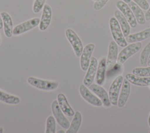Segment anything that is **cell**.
<instances>
[{
	"label": "cell",
	"instance_id": "cell-1",
	"mask_svg": "<svg viewBox=\"0 0 150 133\" xmlns=\"http://www.w3.org/2000/svg\"><path fill=\"white\" fill-rule=\"evenodd\" d=\"M110 28L114 40L120 47H125L127 42L123 35L121 26L115 17H111L109 20Z\"/></svg>",
	"mask_w": 150,
	"mask_h": 133
},
{
	"label": "cell",
	"instance_id": "cell-2",
	"mask_svg": "<svg viewBox=\"0 0 150 133\" xmlns=\"http://www.w3.org/2000/svg\"><path fill=\"white\" fill-rule=\"evenodd\" d=\"M27 81L32 86L44 91H53L59 86L57 81L42 80L33 76L29 77Z\"/></svg>",
	"mask_w": 150,
	"mask_h": 133
},
{
	"label": "cell",
	"instance_id": "cell-3",
	"mask_svg": "<svg viewBox=\"0 0 150 133\" xmlns=\"http://www.w3.org/2000/svg\"><path fill=\"white\" fill-rule=\"evenodd\" d=\"M141 47L142 43L141 42L131 43L129 45H127L119 53L117 59L118 63L120 64L124 63L129 57L138 52Z\"/></svg>",
	"mask_w": 150,
	"mask_h": 133
},
{
	"label": "cell",
	"instance_id": "cell-4",
	"mask_svg": "<svg viewBox=\"0 0 150 133\" xmlns=\"http://www.w3.org/2000/svg\"><path fill=\"white\" fill-rule=\"evenodd\" d=\"M67 39L70 43L74 52L77 57H80L83 50V45L81 40L74 30L68 28L65 31Z\"/></svg>",
	"mask_w": 150,
	"mask_h": 133
},
{
	"label": "cell",
	"instance_id": "cell-5",
	"mask_svg": "<svg viewBox=\"0 0 150 133\" xmlns=\"http://www.w3.org/2000/svg\"><path fill=\"white\" fill-rule=\"evenodd\" d=\"M123 80V76L122 75H118L114 79L110 85L108 91V96L110 102L113 105H117L118 95L120 89L122 87Z\"/></svg>",
	"mask_w": 150,
	"mask_h": 133
},
{
	"label": "cell",
	"instance_id": "cell-6",
	"mask_svg": "<svg viewBox=\"0 0 150 133\" xmlns=\"http://www.w3.org/2000/svg\"><path fill=\"white\" fill-rule=\"evenodd\" d=\"M51 109L53 115L59 125L64 129H68L70 123L60 109L57 100H55L53 101L51 105Z\"/></svg>",
	"mask_w": 150,
	"mask_h": 133
},
{
	"label": "cell",
	"instance_id": "cell-7",
	"mask_svg": "<svg viewBox=\"0 0 150 133\" xmlns=\"http://www.w3.org/2000/svg\"><path fill=\"white\" fill-rule=\"evenodd\" d=\"M40 19L39 18H33L25 21L13 28V35L18 36L24 33L39 25Z\"/></svg>",
	"mask_w": 150,
	"mask_h": 133
},
{
	"label": "cell",
	"instance_id": "cell-8",
	"mask_svg": "<svg viewBox=\"0 0 150 133\" xmlns=\"http://www.w3.org/2000/svg\"><path fill=\"white\" fill-rule=\"evenodd\" d=\"M115 6L127 19L130 26L133 28H135L137 25V22L129 5L123 1H118L115 2Z\"/></svg>",
	"mask_w": 150,
	"mask_h": 133
},
{
	"label": "cell",
	"instance_id": "cell-9",
	"mask_svg": "<svg viewBox=\"0 0 150 133\" xmlns=\"http://www.w3.org/2000/svg\"><path fill=\"white\" fill-rule=\"evenodd\" d=\"M79 93L82 98L89 104L96 107H101L103 105L102 101L97 96L92 93L90 90L83 83L79 87Z\"/></svg>",
	"mask_w": 150,
	"mask_h": 133
},
{
	"label": "cell",
	"instance_id": "cell-10",
	"mask_svg": "<svg viewBox=\"0 0 150 133\" xmlns=\"http://www.w3.org/2000/svg\"><path fill=\"white\" fill-rule=\"evenodd\" d=\"M118 56V47L117 43L114 41L112 40L110 42L108 46V56L106 60L107 70H110L114 67L117 61Z\"/></svg>",
	"mask_w": 150,
	"mask_h": 133
},
{
	"label": "cell",
	"instance_id": "cell-11",
	"mask_svg": "<svg viewBox=\"0 0 150 133\" xmlns=\"http://www.w3.org/2000/svg\"><path fill=\"white\" fill-rule=\"evenodd\" d=\"M95 48L94 43H88L85 46L80 56V67L83 71H87L91 58V55Z\"/></svg>",
	"mask_w": 150,
	"mask_h": 133
},
{
	"label": "cell",
	"instance_id": "cell-12",
	"mask_svg": "<svg viewBox=\"0 0 150 133\" xmlns=\"http://www.w3.org/2000/svg\"><path fill=\"white\" fill-rule=\"evenodd\" d=\"M89 89L93 92L103 102V104L105 107H110L112 105L106 90L101 86L97 83H92L88 86Z\"/></svg>",
	"mask_w": 150,
	"mask_h": 133
},
{
	"label": "cell",
	"instance_id": "cell-13",
	"mask_svg": "<svg viewBox=\"0 0 150 133\" xmlns=\"http://www.w3.org/2000/svg\"><path fill=\"white\" fill-rule=\"evenodd\" d=\"M98 67V60L97 59L93 56L91 58L89 66L87 70V73L84 77L83 83L87 87L91 85L96 76V72Z\"/></svg>",
	"mask_w": 150,
	"mask_h": 133
},
{
	"label": "cell",
	"instance_id": "cell-14",
	"mask_svg": "<svg viewBox=\"0 0 150 133\" xmlns=\"http://www.w3.org/2000/svg\"><path fill=\"white\" fill-rule=\"evenodd\" d=\"M52 15V11L50 6L48 4H45L39 25V28L40 30L44 31L47 29L51 22Z\"/></svg>",
	"mask_w": 150,
	"mask_h": 133
},
{
	"label": "cell",
	"instance_id": "cell-15",
	"mask_svg": "<svg viewBox=\"0 0 150 133\" xmlns=\"http://www.w3.org/2000/svg\"><path fill=\"white\" fill-rule=\"evenodd\" d=\"M131 92V83L124 79L120 94L118 96L117 105L119 108H122L126 104Z\"/></svg>",
	"mask_w": 150,
	"mask_h": 133
},
{
	"label": "cell",
	"instance_id": "cell-16",
	"mask_svg": "<svg viewBox=\"0 0 150 133\" xmlns=\"http://www.w3.org/2000/svg\"><path fill=\"white\" fill-rule=\"evenodd\" d=\"M57 100L60 109L66 116L71 117L74 115V110L69 104L66 96L63 93H60L57 94Z\"/></svg>",
	"mask_w": 150,
	"mask_h": 133
},
{
	"label": "cell",
	"instance_id": "cell-17",
	"mask_svg": "<svg viewBox=\"0 0 150 133\" xmlns=\"http://www.w3.org/2000/svg\"><path fill=\"white\" fill-rule=\"evenodd\" d=\"M125 79L135 86L145 87L150 85V77H141L128 73L125 75Z\"/></svg>",
	"mask_w": 150,
	"mask_h": 133
},
{
	"label": "cell",
	"instance_id": "cell-18",
	"mask_svg": "<svg viewBox=\"0 0 150 133\" xmlns=\"http://www.w3.org/2000/svg\"><path fill=\"white\" fill-rule=\"evenodd\" d=\"M106 60L107 59L103 57L100 59L98 63V67L96 76V81L97 84L101 86L103 85L105 82V72L107 70Z\"/></svg>",
	"mask_w": 150,
	"mask_h": 133
},
{
	"label": "cell",
	"instance_id": "cell-19",
	"mask_svg": "<svg viewBox=\"0 0 150 133\" xmlns=\"http://www.w3.org/2000/svg\"><path fill=\"white\" fill-rule=\"evenodd\" d=\"M150 37V28H146L142 31L132 33L125 37L127 43H134L141 42Z\"/></svg>",
	"mask_w": 150,
	"mask_h": 133
},
{
	"label": "cell",
	"instance_id": "cell-20",
	"mask_svg": "<svg viewBox=\"0 0 150 133\" xmlns=\"http://www.w3.org/2000/svg\"><path fill=\"white\" fill-rule=\"evenodd\" d=\"M1 13L3 21V27L5 35L7 37H11L13 35V29L12 18L9 14L6 12H2Z\"/></svg>",
	"mask_w": 150,
	"mask_h": 133
},
{
	"label": "cell",
	"instance_id": "cell-21",
	"mask_svg": "<svg viewBox=\"0 0 150 133\" xmlns=\"http://www.w3.org/2000/svg\"><path fill=\"white\" fill-rule=\"evenodd\" d=\"M114 16L117 19L121 26V28L122 29L124 37H127L128 35H129L130 29H131V26L128 21L127 20V19L124 16V15L119 9H116L114 11Z\"/></svg>",
	"mask_w": 150,
	"mask_h": 133
},
{
	"label": "cell",
	"instance_id": "cell-22",
	"mask_svg": "<svg viewBox=\"0 0 150 133\" xmlns=\"http://www.w3.org/2000/svg\"><path fill=\"white\" fill-rule=\"evenodd\" d=\"M128 5L131 9L136 18L137 23L141 25H144L146 20H145V14L144 13L142 10L141 9V8L134 1H131L129 3H128Z\"/></svg>",
	"mask_w": 150,
	"mask_h": 133
},
{
	"label": "cell",
	"instance_id": "cell-23",
	"mask_svg": "<svg viewBox=\"0 0 150 133\" xmlns=\"http://www.w3.org/2000/svg\"><path fill=\"white\" fill-rule=\"evenodd\" d=\"M82 122V115L79 111H76L69 127L66 131V133H77L80 129Z\"/></svg>",
	"mask_w": 150,
	"mask_h": 133
},
{
	"label": "cell",
	"instance_id": "cell-24",
	"mask_svg": "<svg viewBox=\"0 0 150 133\" xmlns=\"http://www.w3.org/2000/svg\"><path fill=\"white\" fill-rule=\"evenodd\" d=\"M0 101L8 104L16 105L20 103L21 99L18 96L10 94L0 90Z\"/></svg>",
	"mask_w": 150,
	"mask_h": 133
},
{
	"label": "cell",
	"instance_id": "cell-25",
	"mask_svg": "<svg viewBox=\"0 0 150 133\" xmlns=\"http://www.w3.org/2000/svg\"><path fill=\"white\" fill-rule=\"evenodd\" d=\"M150 54V42H149L142 49L139 57V62L141 65L147 64V61Z\"/></svg>",
	"mask_w": 150,
	"mask_h": 133
},
{
	"label": "cell",
	"instance_id": "cell-26",
	"mask_svg": "<svg viewBox=\"0 0 150 133\" xmlns=\"http://www.w3.org/2000/svg\"><path fill=\"white\" fill-rule=\"evenodd\" d=\"M56 120L53 115H49L46 120L45 133L56 132Z\"/></svg>",
	"mask_w": 150,
	"mask_h": 133
},
{
	"label": "cell",
	"instance_id": "cell-27",
	"mask_svg": "<svg viewBox=\"0 0 150 133\" xmlns=\"http://www.w3.org/2000/svg\"><path fill=\"white\" fill-rule=\"evenodd\" d=\"M132 73L141 77H150V66L145 67L134 68Z\"/></svg>",
	"mask_w": 150,
	"mask_h": 133
},
{
	"label": "cell",
	"instance_id": "cell-28",
	"mask_svg": "<svg viewBox=\"0 0 150 133\" xmlns=\"http://www.w3.org/2000/svg\"><path fill=\"white\" fill-rule=\"evenodd\" d=\"M46 0H35L33 4V11L34 13H39L43 9Z\"/></svg>",
	"mask_w": 150,
	"mask_h": 133
},
{
	"label": "cell",
	"instance_id": "cell-29",
	"mask_svg": "<svg viewBox=\"0 0 150 133\" xmlns=\"http://www.w3.org/2000/svg\"><path fill=\"white\" fill-rule=\"evenodd\" d=\"M109 0H96L93 5V8L96 11H99L102 9Z\"/></svg>",
	"mask_w": 150,
	"mask_h": 133
},
{
	"label": "cell",
	"instance_id": "cell-30",
	"mask_svg": "<svg viewBox=\"0 0 150 133\" xmlns=\"http://www.w3.org/2000/svg\"><path fill=\"white\" fill-rule=\"evenodd\" d=\"M133 1L142 9L147 10L149 7V5L146 0H133Z\"/></svg>",
	"mask_w": 150,
	"mask_h": 133
},
{
	"label": "cell",
	"instance_id": "cell-31",
	"mask_svg": "<svg viewBox=\"0 0 150 133\" xmlns=\"http://www.w3.org/2000/svg\"><path fill=\"white\" fill-rule=\"evenodd\" d=\"M145 20L148 21H150V6L149 7V8L147 9L145 15Z\"/></svg>",
	"mask_w": 150,
	"mask_h": 133
},
{
	"label": "cell",
	"instance_id": "cell-32",
	"mask_svg": "<svg viewBox=\"0 0 150 133\" xmlns=\"http://www.w3.org/2000/svg\"><path fill=\"white\" fill-rule=\"evenodd\" d=\"M3 27V21H2V18L1 16V13H0V29H1Z\"/></svg>",
	"mask_w": 150,
	"mask_h": 133
},
{
	"label": "cell",
	"instance_id": "cell-33",
	"mask_svg": "<svg viewBox=\"0 0 150 133\" xmlns=\"http://www.w3.org/2000/svg\"><path fill=\"white\" fill-rule=\"evenodd\" d=\"M147 65L150 66V54L149 56V57H148V61H147Z\"/></svg>",
	"mask_w": 150,
	"mask_h": 133
},
{
	"label": "cell",
	"instance_id": "cell-34",
	"mask_svg": "<svg viewBox=\"0 0 150 133\" xmlns=\"http://www.w3.org/2000/svg\"><path fill=\"white\" fill-rule=\"evenodd\" d=\"M124 2H125V3H127V4H128V3H129L131 1V0H122Z\"/></svg>",
	"mask_w": 150,
	"mask_h": 133
},
{
	"label": "cell",
	"instance_id": "cell-35",
	"mask_svg": "<svg viewBox=\"0 0 150 133\" xmlns=\"http://www.w3.org/2000/svg\"><path fill=\"white\" fill-rule=\"evenodd\" d=\"M4 132V128L2 127H0V133Z\"/></svg>",
	"mask_w": 150,
	"mask_h": 133
},
{
	"label": "cell",
	"instance_id": "cell-36",
	"mask_svg": "<svg viewBox=\"0 0 150 133\" xmlns=\"http://www.w3.org/2000/svg\"><path fill=\"white\" fill-rule=\"evenodd\" d=\"M148 124H149V126L150 127V113H149V117H148Z\"/></svg>",
	"mask_w": 150,
	"mask_h": 133
},
{
	"label": "cell",
	"instance_id": "cell-37",
	"mask_svg": "<svg viewBox=\"0 0 150 133\" xmlns=\"http://www.w3.org/2000/svg\"><path fill=\"white\" fill-rule=\"evenodd\" d=\"M57 132V133H64V131L63 130H59V131H58Z\"/></svg>",
	"mask_w": 150,
	"mask_h": 133
},
{
	"label": "cell",
	"instance_id": "cell-38",
	"mask_svg": "<svg viewBox=\"0 0 150 133\" xmlns=\"http://www.w3.org/2000/svg\"><path fill=\"white\" fill-rule=\"evenodd\" d=\"M1 43V35H0V44Z\"/></svg>",
	"mask_w": 150,
	"mask_h": 133
},
{
	"label": "cell",
	"instance_id": "cell-39",
	"mask_svg": "<svg viewBox=\"0 0 150 133\" xmlns=\"http://www.w3.org/2000/svg\"><path fill=\"white\" fill-rule=\"evenodd\" d=\"M149 133H150V131H149Z\"/></svg>",
	"mask_w": 150,
	"mask_h": 133
},
{
	"label": "cell",
	"instance_id": "cell-40",
	"mask_svg": "<svg viewBox=\"0 0 150 133\" xmlns=\"http://www.w3.org/2000/svg\"><path fill=\"white\" fill-rule=\"evenodd\" d=\"M93 1H96V0H93Z\"/></svg>",
	"mask_w": 150,
	"mask_h": 133
},
{
	"label": "cell",
	"instance_id": "cell-41",
	"mask_svg": "<svg viewBox=\"0 0 150 133\" xmlns=\"http://www.w3.org/2000/svg\"><path fill=\"white\" fill-rule=\"evenodd\" d=\"M149 87H150V85H149Z\"/></svg>",
	"mask_w": 150,
	"mask_h": 133
}]
</instances>
